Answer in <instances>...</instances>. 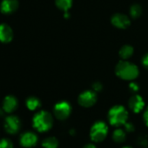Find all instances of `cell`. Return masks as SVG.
Segmentation results:
<instances>
[{
  "instance_id": "cell-19",
  "label": "cell",
  "mask_w": 148,
  "mask_h": 148,
  "mask_svg": "<svg viewBox=\"0 0 148 148\" xmlns=\"http://www.w3.org/2000/svg\"><path fill=\"white\" fill-rule=\"evenodd\" d=\"M129 13H130V17L132 18L137 19L142 15V7L138 4H134L130 7Z\"/></svg>"
},
{
  "instance_id": "cell-1",
  "label": "cell",
  "mask_w": 148,
  "mask_h": 148,
  "mask_svg": "<svg viewBox=\"0 0 148 148\" xmlns=\"http://www.w3.org/2000/svg\"><path fill=\"white\" fill-rule=\"evenodd\" d=\"M115 73L119 79L123 80L133 81L138 78L139 71L136 64L127 60L121 59L115 67Z\"/></svg>"
},
{
  "instance_id": "cell-4",
  "label": "cell",
  "mask_w": 148,
  "mask_h": 148,
  "mask_svg": "<svg viewBox=\"0 0 148 148\" xmlns=\"http://www.w3.org/2000/svg\"><path fill=\"white\" fill-rule=\"evenodd\" d=\"M108 125L104 121H96L91 127L90 138L94 143H99L106 139L108 135Z\"/></svg>"
},
{
  "instance_id": "cell-22",
  "label": "cell",
  "mask_w": 148,
  "mask_h": 148,
  "mask_svg": "<svg viewBox=\"0 0 148 148\" xmlns=\"http://www.w3.org/2000/svg\"><path fill=\"white\" fill-rule=\"evenodd\" d=\"M124 127H125V131L126 132H132L135 130V126L133 125V124L131 122H128V121L124 125Z\"/></svg>"
},
{
  "instance_id": "cell-9",
  "label": "cell",
  "mask_w": 148,
  "mask_h": 148,
  "mask_svg": "<svg viewBox=\"0 0 148 148\" xmlns=\"http://www.w3.org/2000/svg\"><path fill=\"white\" fill-rule=\"evenodd\" d=\"M38 138L36 133L32 132H25L21 134L19 138V143L22 146L25 148H31L38 144Z\"/></svg>"
},
{
  "instance_id": "cell-8",
  "label": "cell",
  "mask_w": 148,
  "mask_h": 148,
  "mask_svg": "<svg viewBox=\"0 0 148 148\" xmlns=\"http://www.w3.org/2000/svg\"><path fill=\"white\" fill-rule=\"evenodd\" d=\"M111 23L118 29H126L131 25L130 18L123 13H116L111 18Z\"/></svg>"
},
{
  "instance_id": "cell-10",
  "label": "cell",
  "mask_w": 148,
  "mask_h": 148,
  "mask_svg": "<svg viewBox=\"0 0 148 148\" xmlns=\"http://www.w3.org/2000/svg\"><path fill=\"white\" fill-rule=\"evenodd\" d=\"M18 0H2L0 4V12L5 15H11L18 9Z\"/></svg>"
},
{
  "instance_id": "cell-25",
  "label": "cell",
  "mask_w": 148,
  "mask_h": 148,
  "mask_svg": "<svg viewBox=\"0 0 148 148\" xmlns=\"http://www.w3.org/2000/svg\"><path fill=\"white\" fill-rule=\"evenodd\" d=\"M143 119H144V122H145V125L148 126V106H147V108L145 109V112L143 114Z\"/></svg>"
},
{
  "instance_id": "cell-5",
  "label": "cell",
  "mask_w": 148,
  "mask_h": 148,
  "mask_svg": "<svg viewBox=\"0 0 148 148\" xmlns=\"http://www.w3.org/2000/svg\"><path fill=\"white\" fill-rule=\"evenodd\" d=\"M4 127L7 133L12 135L17 134L22 127L21 119L16 115H9L5 119Z\"/></svg>"
},
{
  "instance_id": "cell-7",
  "label": "cell",
  "mask_w": 148,
  "mask_h": 148,
  "mask_svg": "<svg viewBox=\"0 0 148 148\" xmlns=\"http://www.w3.org/2000/svg\"><path fill=\"white\" fill-rule=\"evenodd\" d=\"M97 99V92H95L93 90H87L79 94L78 98V102L82 107L89 108L96 104Z\"/></svg>"
},
{
  "instance_id": "cell-26",
  "label": "cell",
  "mask_w": 148,
  "mask_h": 148,
  "mask_svg": "<svg viewBox=\"0 0 148 148\" xmlns=\"http://www.w3.org/2000/svg\"><path fill=\"white\" fill-rule=\"evenodd\" d=\"M83 148H97V147H96V145L93 143H88V144L85 145L83 146Z\"/></svg>"
},
{
  "instance_id": "cell-23",
  "label": "cell",
  "mask_w": 148,
  "mask_h": 148,
  "mask_svg": "<svg viewBox=\"0 0 148 148\" xmlns=\"http://www.w3.org/2000/svg\"><path fill=\"white\" fill-rule=\"evenodd\" d=\"M129 90L133 92V93H136L138 90H139V86L137 83L135 82H131L130 85H129Z\"/></svg>"
},
{
  "instance_id": "cell-16",
  "label": "cell",
  "mask_w": 148,
  "mask_h": 148,
  "mask_svg": "<svg viewBox=\"0 0 148 148\" xmlns=\"http://www.w3.org/2000/svg\"><path fill=\"white\" fill-rule=\"evenodd\" d=\"M25 105H26V107L30 111H36L38 108H40V106H41V101L37 97L31 96V97L27 98V99L25 101Z\"/></svg>"
},
{
  "instance_id": "cell-12",
  "label": "cell",
  "mask_w": 148,
  "mask_h": 148,
  "mask_svg": "<svg viewBox=\"0 0 148 148\" xmlns=\"http://www.w3.org/2000/svg\"><path fill=\"white\" fill-rule=\"evenodd\" d=\"M18 107V100L15 96L7 95L6 97H5L2 103V108L6 113H12L17 110Z\"/></svg>"
},
{
  "instance_id": "cell-3",
  "label": "cell",
  "mask_w": 148,
  "mask_h": 148,
  "mask_svg": "<svg viewBox=\"0 0 148 148\" xmlns=\"http://www.w3.org/2000/svg\"><path fill=\"white\" fill-rule=\"evenodd\" d=\"M107 118L111 125L119 127L120 125H124L127 122L128 112L123 106L117 105L109 110Z\"/></svg>"
},
{
  "instance_id": "cell-2",
  "label": "cell",
  "mask_w": 148,
  "mask_h": 148,
  "mask_svg": "<svg viewBox=\"0 0 148 148\" xmlns=\"http://www.w3.org/2000/svg\"><path fill=\"white\" fill-rule=\"evenodd\" d=\"M32 125L39 132H46L53 125L52 115L47 111L38 112L32 119Z\"/></svg>"
},
{
  "instance_id": "cell-6",
  "label": "cell",
  "mask_w": 148,
  "mask_h": 148,
  "mask_svg": "<svg viewBox=\"0 0 148 148\" xmlns=\"http://www.w3.org/2000/svg\"><path fill=\"white\" fill-rule=\"evenodd\" d=\"M53 113L58 120H65L71 113V106L67 101H60L54 106Z\"/></svg>"
},
{
  "instance_id": "cell-27",
  "label": "cell",
  "mask_w": 148,
  "mask_h": 148,
  "mask_svg": "<svg viewBox=\"0 0 148 148\" xmlns=\"http://www.w3.org/2000/svg\"><path fill=\"white\" fill-rule=\"evenodd\" d=\"M5 112L4 111V109H3V108H0V116H3Z\"/></svg>"
},
{
  "instance_id": "cell-13",
  "label": "cell",
  "mask_w": 148,
  "mask_h": 148,
  "mask_svg": "<svg viewBox=\"0 0 148 148\" xmlns=\"http://www.w3.org/2000/svg\"><path fill=\"white\" fill-rule=\"evenodd\" d=\"M13 31L12 27L5 23L0 24V42L3 44H8L13 39Z\"/></svg>"
},
{
  "instance_id": "cell-11",
  "label": "cell",
  "mask_w": 148,
  "mask_h": 148,
  "mask_svg": "<svg viewBox=\"0 0 148 148\" xmlns=\"http://www.w3.org/2000/svg\"><path fill=\"white\" fill-rule=\"evenodd\" d=\"M128 106L132 112H133L134 113H138L144 109L145 101L141 96H139L138 94H134L129 99Z\"/></svg>"
},
{
  "instance_id": "cell-17",
  "label": "cell",
  "mask_w": 148,
  "mask_h": 148,
  "mask_svg": "<svg viewBox=\"0 0 148 148\" xmlns=\"http://www.w3.org/2000/svg\"><path fill=\"white\" fill-rule=\"evenodd\" d=\"M42 146L44 148H58V140L53 136L47 137L42 141Z\"/></svg>"
},
{
  "instance_id": "cell-14",
  "label": "cell",
  "mask_w": 148,
  "mask_h": 148,
  "mask_svg": "<svg viewBox=\"0 0 148 148\" xmlns=\"http://www.w3.org/2000/svg\"><path fill=\"white\" fill-rule=\"evenodd\" d=\"M133 52H134V49L132 46L129 45H125L120 48L119 51V55L122 60H127L132 56Z\"/></svg>"
},
{
  "instance_id": "cell-29",
  "label": "cell",
  "mask_w": 148,
  "mask_h": 148,
  "mask_svg": "<svg viewBox=\"0 0 148 148\" xmlns=\"http://www.w3.org/2000/svg\"><path fill=\"white\" fill-rule=\"evenodd\" d=\"M122 148H132V147H131V146H124Z\"/></svg>"
},
{
  "instance_id": "cell-20",
  "label": "cell",
  "mask_w": 148,
  "mask_h": 148,
  "mask_svg": "<svg viewBox=\"0 0 148 148\" xmlns=\"http://www.w3.org/2000/svg\"><path fill=\"white\" fill-rule=\"evenodd\" d=\"M0 148H13L12 141L9 138L0 139Z\"/></svg>"
},
{
  "instance_id": "cell-18",
  "label": "cell",
  "mask_w": 148,
  "mask_h": 148,
  "mask_svg": "<svg viewBox=\"0 0 148 148\" xmlns=\"http://www.w3.org/2000/svg\"><path fill=\"white\" fill-rule=\"evenodd\" d=\"M56 6L64 12H68L72 6V0H55Z\"/></svg>"
},
{
  "instance_id": "cell-21",
  "label": "cell",
  "mask_w": 148,
  "mask_h": 148,
  "mask_svg": "<svg viewBox=\"0 0 148 148\" xmlns=\"http://www.w3.org/2000/svg\"><path fill=\"white\" fill-rule=\"evenodd\" d=\"M92 90L95 92H101L102 90H103V85L100 83V82H99V81H97V82H94L93 84H92Z\"/></svg>"
},
{
  "instance_id": "cell-24",
  "label": "cell",
  "mask_w": 148,
  "mask_h": 148,
  "mask_svg": "<svg viewBox=\"0 0 148 148\" xmlns=\"http://www.w3.org/2000/svg\"><path fill=\"white\" fill-rule=\"evenodd\" d=\"M141 62H142L143 66H144L145 68L148 69V53H147V54H145V55L142 58Z\"/></svg>"
},
{
  "instance_id": "cell-28",
  "label": "cell",
  "mask_w": 148,
  "mask_h": 148,
  "mask_svg": "<svg viewBox=\"0 0 148 148\" xmlns=\"http://www.w3.org/2000/svg\"><path fill=\"white\" fill-rule=\"evenodd\" d=\"M70 134L71 135H74V134H75V130H74V129H71V130H70Z\"/></svg>"
},
{
  "instance_id": "cell-15",
  "label": "cell",
  "mask_w": 148,
  "mask_h": 148,
  "mask_svg": "<svg viewBox=\"0 0 148 148\" xmlns=\"http://www.w3.org/2000/svg\"><path fill=\"white\" fill-rule=\"evenodd\" d=\"M112 137L115 143H118V144L124 143L126 138V132L121 128H117L116 130L113 131Z\"/></svg>"
}]
</instances>
